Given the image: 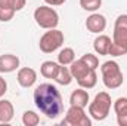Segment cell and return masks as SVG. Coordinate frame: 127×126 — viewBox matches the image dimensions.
<instances>
[{
	"instance_id": "cell-14",
	"label": "cell",
	"mask_w": 127,
	"mask_h": 126,
	"mask_svg": "<svg viewBox=\"0 0 127 126\" xmlns=\"http://www.w3.org/2000/svg\"><path fill=\"white\" fill-rule=\"evenodd\" d=\"M13 119V105L7 99H0V122L9 123Z\"/></svg>"
},
{
	"instance_id": "cell-5",
	"label": "cell",
	"mask_w": 127,
	"mask_h": 126,
	"mask_svg": "<svg viewBox=\"0 0 127 126\" xmlns=\"http://www.w3.org/2000/svg\"><path fill=\"white\" fill-rule=\"evenodd\" d=\"M34 19L37 22L38 27L46 28V30H52L56 28L59 24V15L55 9L49 7V6H38L34 10Z\"/></svg>"
},
{
	"instance_id": "cell-20",
	"label": "cell",
	"mask_w": 127,
	"mask_h": 126,
	"mask_svg": "<svg viewBox=\"0 0 127 126\" xmlns=\"http://www.w3.org/2000/svg\"><path fill=\"white\" fill-rule=\"evenodd\" d=\"M22 123L25 126H35L40 123V117H38L37 113H34L31 110H27L22 114Z\"/></svg>"
},
{
	"instance_id": "cell-17",
	"label": "cell",
	"mask_w": 127,
	"mask_h": 126,
	"mask_svg": "<svg viewBox=\"0 0 127 126\" xmlns=\"http://www.w3.org/2000/svg\"><path fill=\"white\" fill-rule=\"evenodd\" d=\"M72 74H71V71H69V68H66V65H59V70H58V73H56V76H55V82L56 83H59V85H62V86H68L71 82H72Z\"/></svg>"
},
{
	"instance_id": "cell-19",
	"label": "cell",
	"mask_w": 127,
	"mask_h": 126,
	"mask_svg": "<svg viewBox=\"0 0 127 126\" xmlns=\"http://www.w3.org/2000/svg\"><path fill=\"white\" fill-rule=\"evenodd\" d=\"M74 60H75V54L71 48H64L58 55V63L61 65H71Z\"/></svg>"
},
{
	"instance_id": "cell-4",
	"label": "cell",
	"mask_w": 127,
	"mask_h": 126,
	"mask_svg": "<svg viewBox=\"0 0 127 126\" xmlns=\"http://www.w3.org/2000/svg\"><path fill=\"white\" fill-rule=\"evenodd\" d=\"M111 96L106 92H99L95 96V99L89 104V114L92 119L97 122H102L108 117L109 110H111Z\"/></svg>"
},
{
	"instance_id": "cell-22",
	"label": "cell",
	"mask_w": 127,
	"mask_h": 126,
	"mask_svg": "<svg viewBox=\"0 0 127 126\" xmlns=\"http://www.w3.org/2000/svg\"><path fill=\"white\" fill-rule=\"evenodd\" d=\"M80 60L86 64L90 70H96V68L99 67V60H97V57L93 55V54H84Z\"/></svg>"
},
{
	"instance_id": "cell-15",
	"label": "cell",
	"mask_w": 127,
	"mask_h": 126,
	"mask_svg": "<svg viewBox=\"0 0 127 126\" xmlns=\"http://www.w3.org/2000/svg\"><path fill=\"white\" fill-rule=\"evenodd\" d=\"M69 71H71L72 77H74L75 80H78V79H81L83 76H86V74L90 71V68L83 63L81 60H74V61L71 63V68H69Z\"/></svg>"
},
{
	"instance_id": "cell-10",
	"label": "cell",
	"mask_w": 127,
	"mask_h": 126,
	"mask_svg": "<svg viewBox=\"0 0 127 126\" xmlns=\"http://www.w3.org/2000/svg\"><path fill=\"white\" fill-rule=\"evenodd\" d=\"M19 67V58L12 54L0 55V73H12Z\"/></svg>"
},
{
	"instance_id": "cell-21",
	"label": "cell",
	"mask_w": 127,
	"mask_h": 126,
	"mask_svg": "<svg viewBox=\"0 0 127 126\" xmlns=\"http://www.w3.org/2000/svg\"><path fill=\"white\" fill-rule=\"evenodd\" d=\"M25 3H27V0H0V6L10 7V9H13L15 12L24 9Z\"/></svg>"
},
{
	"instance_id": "cell-24",
	"label": "cell",
	"mask_w": 127,
	"mask_h": 126,
	"mask_svg": "<svg viewBox=\"0 0 127 126\" xmlns=\"http://www.w3.org/2000/svg\"><path fill=\"white\" fill-rule=\"evenodd\" d=\"M15 15V10L10 9V7H4V6H0V21L1 22H7L13 18Z\"/></svg>"
},
{
	"instance_id": "cell-2",
	"label": "cell",
	"mask_w": 127,
	"mask_h": 126,
	"mask_svg": "<svg viewBox=\"0 0 127 126\" xmlns=\"http://www.w3.org/2000/svg\"><path fill=\"white\" fill-rule=\"evenodd\" d=\"M126 54H127V15H120L115 19L109 55L111 57H123Z\"/></svg>"
},
{
	"instance_id": "cell-1",
	"label": "cell",
	"mask_w": 127,
	"mask_h": 126,
	"mask_svg": "<svg viewBox=\"0 0 127 126\" xmlns=\"http://www.w3.org/2000/svg\"><path fill=\"white\" fill-rule=\"evenodd\" d=\"M35 107L49 119H56L64 111V101L61 92L52 83H41L34 91Z\"/></svg>"
},
{
	"instance_id": "cell-8",
	"label": "cell",
	"mask_w": 127,
	"mask_h": 126,
	"mask_svg": "<svg viewBox=\"0 0 127 126\" xmlns=\"http://www.w3.org/2000/svg\"><path fill=\"white\" fill-rule=\"evenodd\" d=\"M16 80H18V83L22 88H31L32 85L37 82V73H35V70H32L30 67L19 68L18 76H16Z\"/></svg>"
},
{
	"instance_id": "cell-26",
	"label": "cell",
	"mask_w": 127,
	"mask_h": 126,
	"mask_svg": "<svg viewBox=\"0 0 127 126\" xmlns=\"http://www.w3.org/2000/svg\"><path fill=\"white\" fill-rule=\"evenodd\" d=\"M44 1L50 6H59V4H64L66 0H44Z\"/></svg>"
},
{
	"instance_id": "cell-6",
	"label": "cell",
	"mask_w": 127,
	"mask_h": 126,
	"mask_svg": "<svg viewBox=\"0 0 127 126\" xmlns=\"http://www.w3.org/2000/svg\"><path fill=\"white\" fill-rule=\"evenodd\" d=\"M64 43V33L56 30V28H52L49 31H46L41 37H40V42H38V46H40V51L44 52V54H52L55 52L56 49H59Z\"/></svg>"
},
{
	"instance_id": "cell-3",
	"label": "cell",
	"mask_w": 127,
	"mask_h": 126,
	"mask_svg": "<svg viewBox=\"0 0 127 126\" xmlns=\"http://www.w3.org/2000/svg\"><path fill=\"white\" fill-rule=\"evenodd\" d=\"M100 73H102V82L108 89H117L123 85L124 77L123 73L120 70V65L115 61H106L102 64L100 67Z\"/></svg>"
},
{
	"instance_id": "cell-18",
	"label": "cell",
	"mask_w": 127,
	"mask_h": 126,
	"mask_svg": "<svg viewBox=\"0 0 127 126\" xmlns=\"http://www.w3.org/2000/svg\"><path fill=\"white\" fill-rule=\"evenodd\" d=\"M77 83L80 85V88L83 89H92L95 88L97 83V76H96V70H90L86 76H83L81 79L77 80Z\"/></svg>"
},
{
	"instance_id": "cell-23",
	"label": "cell",
	"mask_w": 127,
	"mask_h": 126,
	"mask_svg": "<svg viewBox=\"0 0 127 126\" xmlns=\"http://www.w3.org/2000/svg\"><path fill=\"white\" fill-rule=\"evenodd\" d=\"M80 4L84 10H89V12H95L100 7L102 4V0H80Z\"/></svg>"
},
{
	"instance_id": "cell-7",
	"label": "cell",
	"mask_w": 127,
	"mask_h": 126,
	"mask_svg": "<svg viewBox=\"0 0 127 126\" xmlns=\"http://www.w3.org/2000/svg\"><path fill=\"white\" fill-rule=\"evenodd\" d=\"M64 126H92L90 117L84 113V108L77 107V105H71L61 122Z\"/></svg>"
},
{
	"instance_id": "cell-13",
	"label": "cell",
	"mask_w": 127,
	"mask_h": 126,
	"mask_svg": "<svg viewBox=\"0 0 127 126\" xmlns=\"http://www.w3.org/2000/svg\"><path fill=\"white\" fill-rule=\"evenodd\" d=\"M69 104H71V105L81 107V108L87 107V104H89V94H87L83 88L75 89V91L71 94V96H69Z\"/></svg>"
},
{
	"instance_id": "cell-12",
	"label": "cell",
	"mask_w": 127,
	"mask_h": 126,
	"mask_svg": "<svg viewBox=\"0 0 127 126\" xmlns=\"http://www.w3.org/2000/svg\"><path fill=\"white\" fill-rule=\"evenodd\" d=\"M111 37L105 36V34H99L93 42V49L96 51V54L99 55H109V49H111Z\"/></svg>"
},
{
	"instance_id": "cell-11",
	"label": "cell",
	"mask_w": 127,
	"mask_h": 126,
	"mask_svg": "<svg viewBox=\"0 0 127 126\" xmlns=\"http://www.w3.org/2000/svg\"><path fill=\"white\" fill-rule=\"evenodd\" d=\"M114 111L117 114V123L120 126H127V98L121 96L114 102Z\"/></svg>"
},
{
	"instance_id": "cell-16",
	"label": "cell",
	"mask_w": 127,
	"mask_h": 126,
	"mask_svg": "<svg viewBox=\"0 0 127 126\" xmlns=\"http://www.w3.org/2000/svg\"><path fill=\"white\" fill-rule=\"evenodd\" d=\"M59 65L61 64L55 63V61H44L40 67V73L46 79H55V76H56V73L59 70Z\"/></svg>"
},
{
	"instance_id": "cell-9",
	"label": "cell",
	"mask_w": 127,
	"mask_h": 126,
	"mask_svg": "<svg viewBox=\"0 0 127 126\" xmlns=\"http://www.w3.org/2000/svg\"><path fill=\"white\" fill-rule=\"evenodd\" d=\"M106 27V19L103 15L100 13H92L87 19H86V28L89 30L90 33H102Z\"/></svg>"
},
{
	"instance_id": "cell-25",
	"label": "cell",
	"mask_w": 127,
	"mask_h": 126,
	"mask_svg": "<svg viewBox=\"0 0 127 126\" xmlns=\"http://www.w3.org/2000/svg\"><path fill=\"white\" fill-rule=\"evenodd\" d=\"M6 91H7V83H6V80L0 76V98L6 94Z\"/></svg>"
}]
</instances>
